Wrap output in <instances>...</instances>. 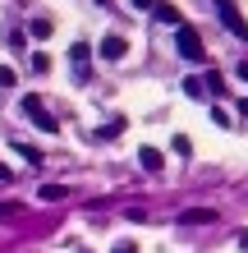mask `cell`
Returning a JSON list of instances; mask_svg holds the SVG:
<instances>
[{
	"label": "cell",
	"mask_w": 248,
	"mask_h": 253,
	"mask_svg": "<svg viewBox=\"0 0 248 253\" xmlns=\"http://www.w3.org/2000/svg\"><path fill=\"white\" fill-rule=\"evenodd\" d=\"M19 157L23 161H41V152H37V147H28V143H19Z\"/></svg>",
	"instance_id": "e0dca14e"
},
{
	"label": "cell",
	"mask_w": 248,
	"mask_h": 253,
	"mask_svg": "<svg viewBox=\"0 0 248 253\" xmlns=\"http://www.w3.org/2000/svg\"><path fill=\"white\" fill-rule=\"evenodd\" d=\"M212 5H216V9H221V23L230 28V33H235V37H244V42H248V19H244V14H239V5H235V0H212Z\"/></svg>",
	"instance_id": "7a4b0ae2"
},
{
	"label": "cell",
	"mask_w": 248,
	"mask_h": 253,
	"mask_svg": "<svg viewBox=\"0 0 248 253\" xmlns=\"http://www.w3.org/2000/svg\"><path fill=\"white\" fill-rule=\"evenodd\" d=\"M51 28H55L51 19H33V28H28V33H33V37H51Z\"/></svg>",
	"instance_id": "5bb4252c"
},
{
	"label": "cell",
	"mask_w": 248,
	"mask_h": 253,
	"mask_svg": "<svg viewBox=\"0 0 248 253\" xmlns=\"http://www.w3.org/2000/svg\"><path fill=\"white\" fill-rule=\"evenodd\" d=\"M37 193H41V203H65V198H69V189H65V184H41Z\"/></svg>",
	"instance_id": "8992f818"
},
{
	"label": "cell",
	"mask_w": 248,
	"mask_h": 253,
	"mask_svg": "<svg viewBox=\"0 0 248 253\" xmlns=\"http://www.w3.org/2000/svg\"><path fill=\"white\" fill-rule=\"evenodd\" d=\"M5 42H9V51H23V46H28V33H23V28H9Z\"/></svg>",
	"instance_id": "30bf717a"
},
{
	"label": "cell",
	"mask_w": 248,
	"mask_h": 253,
	"mask_svg": "<svg viewBox=\"0 0 248 253\" xmlns=\"http://www.w3.org/2000/svg\"><path fill=\"white\" fill-rule=\"evenodd\" d=\"M239 249H244V253H248V235H244V240H239Z\"/></svg>",
	"instance_id": "603a6c76"
},
{
	"label": "cell",
	"mask_w": 248,
	"mask_h": 253,
	"mask_svg": "<svg viewBox=\"0 0 248 253\" xmlns=\"http://www.w3.org/2000/svg\"><path fill=\"white\" fill-rule=\"evenodd\" d=\"M202 87H207V92H216V97H221V92H225V79H221V74H207V79H202Z\"/></svg>",
	"instance_id": "7c38bea8"
},
{
	"label": "cell",
	"mask_w": 248,
	"mask_h": 253,
	"mask_svg": "<svg viewBox=\"0 0 248 253\" xmlns=\"http://www.w3.org/2000/svg\"><path fill=\"white\" fill-rule=\"evenodd\" d=\"M33 69L46 74V69H51V55H46V51H33Z\"/></svg>",
	"instance_id": "9a60e30c"
},
{
	"label": "cell",
	"mask_w": 248,
	"mask_h": 253,
	"mask_svg": "<svg viewBox=\"0 0 248 253\" xmlns=\"http://www.w3.org/2000/svg\"><path fill=\"white\" fill-rule=\"evenodd\" d=\"M120 129H124V120H110V125H101V138H115Z\"/></svg>",
	"instance_id": "2e32d148"
},
{
	"label": "cell",
	"mask_w": 248,
	"mask_h": 253,
	"mask_svg": "<svg viewBox=\"0 0 248 253\" xmlns=\"http://www.w3.org/2000/svg\"><path fill=\"white\" fill-rule=\"evenodd\" d=\"M69 60H74L78 69H83L87 60H92V51H87V42H74V46H69Z\"/></svg>",
	"instance_id": "9c48e42d"
},
{
	"label": "cell",
	"mask_w": 248,
	"mask_h": 253,
	"mask_svg": "<svg viewBox=\"0 0 248 253\" xmlns=\"http://www.w3.org/2000/svg\"><path fill=\"white\" fill-rule=\"evenodd\" d=\"M97 5H106V0H97Z\"/></svg>",
	"instance_id": "cb8c5ba5"
},
{
	"label": "cell",
	"mask_w": 248,
	"mask_h": 253,
	"mask_svg": "<svg viewBox=\"0 0 248 253\" xmlns=\"http://www.w3.org/2000/svg\"><path fill=\"white\" fill-rule=\"evenodd\" d=\"M0 87H14V69L9 65H0Z\"/></svg>",
	"instance_id": "ac0fdd59"
},
{
	"label": "cell",
	"mask_w": 248,
	"mask_h": 253,
	"mask_svg": "<svg viewBox=\"0 0 248 253\" xmlns=\"http://www.w3.org/2000/svg\"><path fill=\"white\" fill-rule=\"evenodd\" d=\"M239 115H248V101H239Z\"/></svg>",
	"instance_id": "7402d4cb"
},
{
	"label": "cell",
	"mask_w": 248,
	"mask_h": 253,
	"mask_svg": "<svg viewBox=\"0 0 248 253\" xmlns=\"http://www.w3.org/2000/svg\"><path fill=\"white\" fill-rule=\"evenodd\" d=\"M134 5H138V9H152V0H134Z\"/></svg>",
	"instance_id": "44dd1931"
},
{
	"label": "cell",
	"mask_w": 248,
	"mask_h": 253,
	"mask_svg": "<svg viewBox=\"0 0 248 253\" xmlns=\"http://www.w3.org/2000/svg\"><path fill=\"white\" fill-rule=\"evenodd\" d=\"M124 51H129V42L120 33H110L106 42H101V55H106V60H124Z\"/></svg>",
	"instance_id": "277c9868"
},
{
	"label": "cell",
	"mask_w": 248,
	"mask_h": 253,
	"mask_svg": "<svg viewBox=\"0 0 248 253\" xmlns=\"http://www.w3.org/2000/svg\"><path fill=\"white\" fill-rule=\"evenodd\" d=\"M184 92L193 97V101H202V97H207V87H202V79H184Z\"/></svg>",
	"instance_id": "8fae6325"
},
{
	"label": "cell",
	"mask_w": 248,
	"mask_h": 253,
	"mask_svg": "<svg viewBox=\"0 0 248 253\" xmlns=\"http://www.w3.org/2000/svg\"><path fill=\"white\" fill-rule=\"evenodd\" d=\"M138 161H142V170H161V152H156V147H142Z\"/></svg>",
	"instance_id": "ba28073f"
},
{
	"label": "cell",
	"mask_w": 248,
	"mask_h": 253,
	"mask_svg": "<svg viewBox=\"0 0 248 253\" xmlns=\"http://www.w3.org/2000/svg\"><path fill=\"white\" fill-rule=\"evenodd\" d=\"M110 253H138V244H134V240H120V244H115Z\"/></svg>",
	"instance_id": "d6986e66"
},
{
	"label": "cell",
	"mask_w": 248,
	"mask_h": 253,
	"mask_svg": "<svg viewBox=\"0 0 248 253\" xmlns=\"http://www.w3.org/2000/svg\"><path fill=\"white\" fill-rule=\"evenodd\" d=\"M175 46H179L184 60H202V55H207V46H202V33H198L193 23H179V28H175Z\"/></svg>",
	"instance_id": "6da1fadb"
},
{
	"label": "cell",
	"mask_w": 248,
	"mask_h": 253,
	"mask_svg": "<svg viewBox=\"0 0 248 253\" xmlns=\"http://www.w3.org/2000/svg\"><path fill=\"white\" fill-rule=\"evenodd\" d=\"M235 74H239V79H244V83H248V60H244V65H239V69H235Z\"/></svg>",
	"instance_id": "ffe728a7"
},
{
	"label": "cell",
	"mask_w": 248,
	"mask_h": 253,
	"mask_svg": "<svg viewBox=\"0 0 248 253\" xmlns=\"http://www.w3.org/2000/svg\"><path fill=\"white\" fill-rule=\"evenodd\" d=\"M207 221H216V212H207V207H193V212H184V226H207Z\"/></svg>",
	"instance_id": "52a82bcc"
},
{
	"label": "cell",
	"mask_w": 248,
	"mask_h": 253,
	"mask_svg": "<svg viewBox=\"0 0 248 253\" xmlns=\"http://www.w3.org/2000/svg\"><path fill=\"white\" fill-rule=\"evenodd\" d=\"M152 14H156V19H161V23H175V28L184 23V19H179V9H175L170 0H161V5H152Z\"/></svg>",
	"instance_id": "5b68a950"
},
{
	"label": "cell",
	"mask_w": 248,
	"mask_h": 253,
	"mask_svg": "<svg viewBox=\"0 0 248 253\" xmlns=\"http://www.w3.org/2000/svg\"><path fill=\"white\" fill-rule=\"evenodd\" d=\"M23 111L33 115V125H37V129H46V133H55V129H60V125L51 120V111H46V101H41L37 92H33V97H23Z\"/></svg>",
	"instance_id": "3957f363"
},
{
	"label": "cell",
	"mask_w": 248,
	"mask_h": 253,
	"mask_svg": "<svg viewBox=\"0 0 248 253\" xmlns=\"http://www.w3.org/2000/svg\"><path fill=\"white\" fill-rule=\"evenodd\" d=\"M170 147H175V152H179V157H193V143H188L184 133H175V138H170Z\"/></svg>",
	"instance_id": "4fadbf2b"
}]
</instances>
